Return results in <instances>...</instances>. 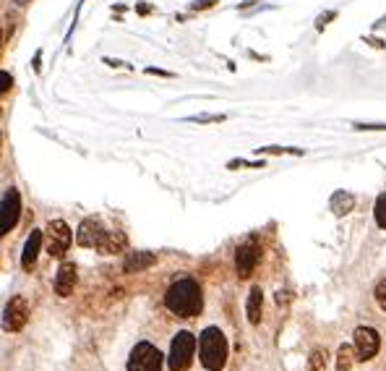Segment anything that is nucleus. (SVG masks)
Instances as JSON below:
<instances>
[{
    "instance_id": "4468645a",
    "label": "nucleus",
    "mask_w": 386,
    "mask_h": 371,
    "mask_svg": "<svg viewBox=\"0 0 386 371\" xmlns=\"http://www.w3.org/2000/svg\"><path fill=\"white\" fill-rule=\"evenodd\" d=\"M157 264V257L149 254V251H131V254H125V262H123V269L133 275V272H144L146 267Z\"/></svg>"
},
{
    "instance_id": "aec40b11",
    "label": "nucleus",
    "mask_w": 386,
    "mask_h": 371,
    "mask_svg": "<svg viewBox=\"0 0 386 371\" xmlns=\"http://www.w3.org/2000/svg\"><path fill=\"white\" fill-rule=\"evenodd\" d=\"M259 154H305V149H295V147H261V149H256Z\"/></svg>"
},
{
    "instance_id": "39448f33",
    "label": "nucleus",
    "mask_w": 386,
    "mask_h": 371,
    "mask_svg": "<svg viewBox=\"0 0 386 371\" xmlns=\"http://www.w3.org/2000/svg\"><path fill=\"white\" fill-rule=\"evenodd\" d=\"M45 248H48L50 257L60 259L63 254H68V248L74 243V233L68 228V222L63 220H53L48 228H45Z\"/></svg>"
},
{
    "instance_id": "2f4dec72",
    "label": "nucleus",
    "mask_w": 386,
    "mask_h": 371,
    "mask_svg": "<svg viewBox=\"0 0 386 371\" xmlns=\"http://www.w3.org/2000/svg\"><path fill=\"white\" fill-rule=\"evenodd\" d=\"M27 3H32V0H16V6H27Z\"/></svg>"
},
{
    "instance_id": "dca6fc26",
    "label": "nucleus",
    "mask_w": 386,
    "mask_h": 371,
    "mask_svg": "<svg viewBox=\"0 0 386 371\" xmlns=\"http://www.w3.org/2000/svg\"><path fill=\"white\" fill-rule=\"evenodd\" d=\"M329 207H331V212H334L337 217H345V215H350V212H352V207H355V196H352L350 191H334V196H331Z\"/></svg>"
},
{
    "instance_id": "5701e85b",
    "label": "nucleus",
    "mask_w": 386,
    "mask_h": 371,
    "mask_svg": "<svg viewBox=\"0 0 386 371\" xmlns=\"http://www.w3.org/2000/svg\"><path fill=\"white\" fill-rule=\"evenodd\" d=\"M334 19H337V11H326V13H321L319 19H316V29L324 32V29L329 27V21H334Z\"/></svg>"
},
{
    "instance_id": "a211bd4d",
    "label": "nucleus",
    "mask_w": 386,
    "mask_h": 371,
    "mask_svg": "<svg viewBox=\"0 0 386 371\" xmlns=\"http://www.w3.org/2000/svg\"><path fill=\"white\" fill-rule=\"evenodd\" d=\"M324 369H326V351L316 348V351L308 356V371H324Z\"/></svg>"
},
{
    "instance_id": "bb28decb",
    "label": "nucleus",
    "mask_w": 386,
    "mask_h": 371,
    "mask_svg": "<svg viewBox=\"0 0 386 371\" xmlns=\"http://www.w3.org/2000/svg\"><path fill=\"white\" fill-rule=\"evenodd\" d=\"M219 0H196V3H191V11H207V8H214Z\"/></svg>"
},
{
    "instance_id": "412c9836",
    "label": "nucleus",
    "mask_w": 386,
    "mask_h": 371,
    "mask_svg": "<svg viewBox=\"0 0 386 371\" xmlns=\"http://www.w3.org/2000/svg\"><path fill=\"white\" fill-rule=\"evenodd\" d=\"M188 121H191V123H222V121H225V115H222V113H217V115L201 113V115H191Z\"/></svg>"
},
{
    "instance_id": "6ab92c4d",
    "label": "nucleus",
    "mask_w": 386,
    "mask_h": 371,
    "mask_svg": "<svg viewBox=\"0 0 386 371\" xmlns=\"http://www.w3.org/2000/svg\"><path fill=\"white\" fill-rule=\"evenodd\" d=\"M373 217H376V225L381 230H386V191L376 199V207H373Z\"/></svg>"
},
{
    "instance_id": "f257e3e1",
    "label": "nucleus",
    "mask_w": 386,
    "mask_h": 371,
    "mask_svg": "<svg viewBox=\"0 0 386 371\" xmlns=\"http://www.w3.org/2000/svg\"><path fill=\"white\" fill-rule=\"evenodd\" d=\"M165 306L167 311L178 316V319H193L201 314L204 309V293L193 277H178L165 293Z\"/></svg>"
},
{
    "instance_id": "72a5a7b5",
    "label": "nucleus",
    "mask_w": 386,
    "mask_h": 371,
    "mask_svg": "<svg viewBox=\"0 0 386 371\" xmlns=\"http://www.w3.org/2000/svg\"><path fill=\"white\" fill-rule=\"evenodd\" d=\"M0 144H3V139H0Z\"/></svg>"
},
{
    "instance_id": "cd10ccee",
    "label": "nucleus",
    "mask_w": 386,
    "mask_h": 371,
    "mask_svg": "<svg viewBox=\"0 0 386 371\" xmlns=\"http://www.w3.org/2000/svg\"><path fill=\"white\" fill-rule=\"evenodd\" d=\"M146 74H151V76H165V79H172V74H170V71H162V68H146Z\"/></svg>"
},
{
    "instance_id": "2eb2a0df",
    "label": "nucleus",
    "mask_w": 386,
    "mask_h": 371,
    "mask_svg": "<svg viewBox=\"0 0 386 371\" xmlns=\"http://www.w3.org/2000/svg\"><path fill=\"white\" fill-rule=\"evenodd\" d=\"M261 314H264V293H261L259 285H254L251 293H248V301H245V316H248L251 324H259L261 322Z\"/></svg>"
},
{
    "instance_id": "a878e982",
    "label": "nucleus",
    "mask_w": 386,
    "mask_h": 371,
    "mask_svg": "<svg viewBox=\"0 0 386 371\" xmlns=\"http://www.w3.org/2000/svg\"><path fill=\"white\" fill-rule=\"evenodd\" d=\"M11 86H13V76L6 74V71H0V95H6Z\"/></svg>"
},
{
    "instance_id": "1a4fd4ad",
    "label": "nucleus",
    "mask_w": 386,
    "mask_h": 371,
    "mask_svg": "<svg viewBox=\"0 0 386 371\" xmlns=\"http://www.w3.org/2000/svg\"><path fill=\"white\" fill-rule=\"evenodd\" d=\"M352 337H355L352 348H355V358L358 361H371L378 353V348H381V337H378V332L373 327H358Z\"/></svg>"
},
{
    "instance_id": "393cba45",
    "label": "nucleus",
    "mask_w": 386,
    "mask_h": 371,
    "mask_svg": "<svg viewBox=\"0 0 386 371\" xmlns=\"http://www.w3.org/2000/svg\"><path fill=\"white\" fill-rule=\"evenodd\" d=\"M376 304L386 311V280H381L376 285Z\"/></svg>"
},
{
    "instance_id": "0eeeda50",
    "label": "nucleus",
    "mask_w": 386,
    "mask_h": 371,
    "mask_svg": "<svg viewBox=\"0 0 386 371\" xmlns=\"http://www.w3.org/2000/svg\"><path fill=\"white\" fill-rule=\"evenodd\" d=\"M21 220V194L16 189H8L0 199V238L8 236L11 230L19 225Z\"/></svg>"
},
{
    "instance_id": "7ed1b4c3",
    "label": "nucleus",
    "mask_w": 386,
    "mask_h": 371,
    "mask_svg": "<svg viewBox=\"0 0 386 371\" xmlns=\"http://www.w3.org/2000/svg\"><path fill=\"white\" fill-rule=\"evenodd\" d=\"M193 353H196V337L188 330H180L172 337L170 345V356H167V366L170 371H188L193 363Z\"/></svg>"
},
{
    "instance_id": "ddd939ff",
    "label": "nucleus",
    "mask_w": 386,
    "mask_h": 371,
    "mask_svg": "<svg viewBox=\"0 0 386 371\" xmlns=\"http://www.w3.org/2000/svg\"><path fill=\"white\" fill-rule=\"evenodd\" d=\"M42 238H45V233L42 230H32L27 238V246H24V254H21V264L24 269H32L34 262H37L39 251H42Z\"/></svg>"
},
{
    "instance_id": "4be33fe9",
    "label": "nucleus",
    "mask_w": 386,
    "mask_h": 371,
    "mask_svg": "<svg viewBox=\"0 0 386 371\" xmlns=\"http://www.w3.org/2000/svg\"><path fill=\"white\" fill-rule=\"evenodd\" d=\"M235 168H264V162L261 160H233L227 162V170H235Z\"/></svg>"
},
{
    "instance_id": "c85d7f7f",
    "label": "nucleus",
    "mask_w": 386,
    "mask_h": 371,
    "mask_svg": "<svg viewBox=\"0 0 386 371\" xmlns=\"http://www.w3.org/2000/svg\"><path fill=\"white\" fill-rule=\"evenodd\" d=\"M363 39H366V42H371V45H373V48H378V50L386 48V42H384V39H378V37H363Z\"/></svg>"
},
{
    "instance_id": "c756f323",
    "label": "nucleus",
    "mask_w": 386,
    "mask_h": 371,
    "mask_svg": "<svg viewBox=\"0 0 386 371\" xmlns=\"http://www.w3.org/2000/svg\"><path fill=\"white\" fill-rule=\"evenodd\" d=\"M104 63L113 68H128V63H123V60H113V58H104Z\"/></svg>"
},
{
    "instance_id": "f03ea898",
    "label": "nucleus",
    "mask_w": 386,
    "mask_h": 371,
    "mask_svg": "<svg viewBox=\"0 0 386 371\" xmlns=\"http://www.w3.org/2000/svg\"><path fill=\"white\" fill-rule=\"evenodd\" d=\"M198 348V358H201V366L207 371H222L227 366V337L219 327H207L204 332L198 335L196 340Z\"/></svg>"
},
{
    "instance_id": "473e14b6",
    "label": "nucleus",
    "mask_w": 386,
    "mask_h": 371,
    "mask_svg": "<svg viewBox=\"0 0 386 371\" xmlns=\"http://www.w3.org/2000/svg\"><path fill=\"white\" fill-rule=\"evenodd\" d=\"M0 48H3V29H0Z\"/></svg>"
},
{
    "instance_id": "f3484780",
    "label": "nucleus",
    "mask_w": 386,
    "mask_h": 371,
    "mask_svg": "<svg viewBox=\"0 0 386 371\" xmlns=\"http://www.w3.org/2000/svg\"><path fill=\"white\" fill-rule=\"evenodd\" d=\"M355 363V348L352 345H339L337 351V371H350Z\"/></svg>"
},
{
    "instance_id": "9b49d317",
    "label": "nucleus",
    "mask_w": 386,
    "mask_h": 371,
    "mask_svg": "<svg viewBox=\"0 0 386 371\" xmlns=\"http://www.w3.org/2000/svg\"><path fill=\"white\" fill-rule=\"evenodd\" d=\"M76 280H78V275H76V264L74 262H63V264L57 267V275H55L53 288H55V293L60 295V298H68V295L74 293Z\"/></svg>"
},
{
    "instance_id": "423d86ee",
    "label": "nucleus",
    "mask_w": 386,
    "mask_h": 371,
    "mask_svg": "<svg viewBox=\"0 0 386 371\" xmlns=\"http://www.w3.org/2000/svg\"><path fill=\"white\" fill-rule=\"evenodd\" d=\"M3 330L6 332H21L29 322V301L24 295H13L3 309Z\"/></svg>"
},
{
    "instance_id": "6e6552de",
    "label": "nucleus",
    "mask_w": 386,
    "mask_h": 371,
    "mask_svg": "<svg viewBox=\"0 0 386 371\" xmlns=\"http://www.w3.org/2000/svg\"><path fill=\"white\" fill-rule=\"evenodd\" d=\"M259 259H261V248L256 243V238H248L245 243H240L235 251V269H237V277L240 280H248V277L254 275L256 264H259Z\"/></svg>"
},
{
    "instance_id": "20e7f679",
    "label": "nucleus",
    "mask_w": 386,
    "mask_h": 371,
    "mask_svg": "<svg viewBox=\"0 0 386 371\" xmlns=\"http://www.w3.org/2000/svg\"><path fill=\"white\" fill-rule=\"evenodd\" d=\"M162 363H165L162 351L146 340L133 345L131 356H128V371H162Z\"/></svg>"
},
{
    "instance_id": "9d476101",
    "label": "nucleus",
    "mask_w": 386,
    "mask_h": 371,
    "mask_svg": "<svg viewBox=\"0 0 386 371\" xmlns=\"http://www.w3.org/2000/svg\"><path fill=\"white\" fill-rule=\"evenodd\" d=\"M104 225L99 222L97 217H86L81 225H78V233H76V243L81 248H97L99 246V241L104 236Z\"/></svg>"
},
{
    "instance_id": "f8f14e48",
    "label": "nucleus",
    "mask_w": 386,
    "mask_h": 371,
    "mask_svg": "<svg viewBox=\"0 0 386 371\" xmlns=\"http://www.w3.org/2000/svg\"><path fill=\"white\" fill-rule=\"evenodd\" d=\"M125 246H128L125 233H120V230H104L102 241H99V246L95 251H99V254H120Z\"/></svg>"
},
{
    "instance_id": "7c9ffc66",
    "label": "nucleus",
    "mask_w": 386,
    "mask_h": 371,
    "mask_svg": "<svg viewBox=\"0 0 386 371\" xmlns=\"http://www.w3.org/2000/svg\"><path fill=\"white\" fill-rule=\"evenodd\" d=\"M139 13H142V16H146V13H151V6H144V3H142V6H139Z\"/></svg>"
},
{
    "instance_id": "b1692460",
    "label": "nucleus",
    "mask_w": 386,
    "mask_h": 371,
    "mask_svg": "<svg viewBox=\"0 0 386 371\" xmlns=\"http://www.w3.org/2000/svg\"><path fill=\"white\" fill-rule=\"evenodd\" d=\"M355 131H386V123H352Z\"/></svg>"
}]
</instances>
